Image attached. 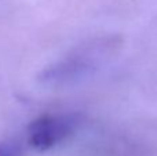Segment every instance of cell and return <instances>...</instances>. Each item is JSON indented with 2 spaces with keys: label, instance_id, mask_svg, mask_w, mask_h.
Returning <instances> with one entry per match:
<instances>
[{
  "label": "cell",
  "instance_id": "obj_1",
  "mask_svg": "<svg viewBox=\"0 0 157 156\" xmlns=\"http://www.w3.org/2000/svg\"><path fill=\"white\" fill-rule=\"evenodd\" d=\"M80 124L76 113L43 115L35 119L28 127L29 144L37 151H47L69 137Z\"/></svg>",
  "mask_w": 157,
  "mask_h": 156
},
{
  "label": "cell",
  "instance_id": "obj_2",
  "mask_svg": "<svg viewBox=\"0 0 157 156\" xmlns=\"http://www.w3.org/2000/svg\"><path fill=\"white\" fill-rule=\"evenodd\" d=\"M94 71L91 54L66 57L40 72L39 82L47 87H66L83 80Z\"/></svg>",
  "mask_w": 157,
  "mask_h": 156
},
{
  "label": "cell",
  "instance_id": "obj_3",
  "mask_svg": "<svg viewBox=\"0 0 157 156\" xmlns=\"http://www.w3.org/2000/svg\"><path fill=\"white\" fill-rule=\"evenodd\" d=\"M22 148L17 141H0V156H21Z\"/></svg>",
  "mask_w": 157,
  "mask_h": 156
}]
</instances>
